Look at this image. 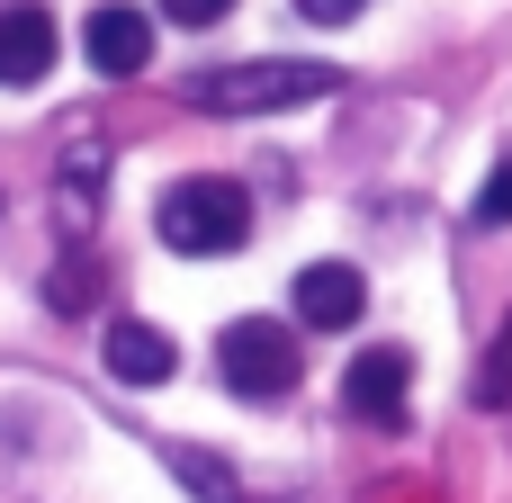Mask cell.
Masks as SVG:
<instances>
[{
	"mask_svg": "<svg viewBox=\"0 0 512 503\" xmlns=\"http://www.w3.org/2000/svg\"><path fill=\"white\" fill-rule=\"evenodd\" d=\"M216 369H225V387H234V396L270 405V396H288V387L306 378V351L288 342V324H279V315H234V324L216 333Z\"/></svg>",
	"mask_w": 512,
	"mask_h": 503,
	"instance_id": "3957f363",
	"label": "cell"
},
{
	"mask_svg": "<svg viewBox=\"0 0 512 503\" xmlns=\"http://www.w3.org/2000/svg\"><path fill=\"white\" fill-rule=\"evenodd\" d=\"M477 225H512V162L486 180V189H477Z\"/></svg>",
	"mask_w": 512,
	"mask_h": 503,
	"instance_id": "4fadbf2b",
	"label": "cell"
},
{
	"mask_svg": "<svg viewBox=\"0 0 512 503\" xmlns=\"http://www.w3.org/2000/svg\"><path fill=\"white\" fill-rule=\"evenodd\" d=\"M45 297H54L63 315H81V306H99V270H90V261H63V270L45 279Z\"/></svg>",
	"mask_w": 512,
	"mask_h": 503,
	"instance_id": "7c38bea8",
	"label": "cell"
},
{
	"mask_svg": "<svg viewBox=\"0 0 512 503\" xmlns=\"http://www.w3.org/2000/svg\"><path fill=\"white\" fill-rule=\"evenodd\" d=\"M54 72V18L45 9H0V90H36Z\"/></svg>",
	"mask_w": 512,
	"mask_h": 503,
	"instance_id": "ba28073f",
	"label": "cell"
},
{
	"mask_svg": "<svg viewBox=\"0 0 512 503\" xmlns=\"http://www.w3.org/2000/svg\"><path fill=\"white\" fill-rule=\"evenodd\" d=\"M477 405H486V414L512 405V315H504V333L486 342V360H477Z\"/></svg>",
	"mask_w": 512,
	"mask_h": 503,
	"instance_id": "30bf717a",
	"label": "cell"
},
{
	"mask_svg": "<svg viewBox=\"0 0 512 503\" xmlns=\"http://www.w3.org/2000/svg\"><path fill=\"white\" fill-rule=\"evenodd\" d=\"M171 468L198 486V503H234V468H225V459H207V450H171Z\"/></svg>",
	"mask_w": 512,
	"mask_h": 503,
	"instance_id": "8fae6325",
	"label": "cell"
},
{
	"mask_svg": "<svg viewBox=\"0 0 512 503\" xmlns=\"http://www.w3.org/2000/svg\"><path fill=\"white\" fill-rule=\"evenodd\" d=\"M171 369H180V351H171L162 324H144V315L108 324V378H117V387H162Z\"/></svg>",
	"mask_w": 512,
	"mask_h": 503,
	"instance_id": "52a82bcc",
	"label": "cell"
},
{
	"mask_svg": "<svg viewBox=\"0 0 512 503\" xmlns=\"http://www.w3.org/2000/svg\"><path fill=\"white\" fill-rule=\"evenodd\" d=\"M342 72L333 63H225V72H189L180 99L207 108V117H270V108H297V99H333Z\"/></svg>",
	"mask_w": 512,
	"mask_h": 503,
	"instance_id": "6da1fadb",
	"label": "cell"
},
{
	"mask_svg": "<svg viewBox=\"0 0 512 503\" xmlns=\"http://www.w3.org/2000/svg\"><path fill=\"white\" fill-rule=\"evenodd\" d=\"M234 0H162V18H180V27H216Z\"/></svg>",
	"mask_w": 512,
	"mask_h": 503,
	"instance_id": "5bb4252c",
	"label": "cell"
},
{
	"mask_svg": "<svg viewBox=\"0 0 512 503\" xmlns=\"http://www.w3.org/2000/svg\"><path fill=\"white\" fill-rule=\"evenodd\" d=\"M360 306H369V279L351 261H306L297 270V324L306 333H351Z\"/></svg>",
	"mask_w": 512,
	"mask_h": 503,
	"instance_id": "8992f818",
	"label": "cell"
},
{
	"mask_svg": "<svg viewBox=\"0 0 512 503\" xmlns=\"http://www.w3.org/2000/svg\"><path fill=\"white\" fill-rule=\"evenodd\" d=\"M99 171H108V144H99V135H81V144L63 153V171H54V198H63V225H72V234L99 225Z\"/></svg>",
	"mask_w": 512,
	"mask_h": 503,
	"instance_id": "9c48e42d",
	"label": "cell"
},
{
	"mask_svg": "<svg viewBox=\"0 0 512 503\" xmlns=\"http://www.w3.org/2000/svg\"><path fill=\"white\" fill-rule=\"evenodd\" d=\"M297 9H306L315 27H342V18H360V0H297Z\"/></svg>",
	"mask_w": 512,
	"mask_h": 503,
	"instance_id": "9a60e30c",
	"label": "cell"
},
{
	"mask_svg": "<svg viewBox=\"0 0 512 503\" xmlns=\"http://www.w3.org/2000/svg\"><path fill=\"white\" fill-rule=\"evenodd\" d=\"M153 234L171 243V252H189V261H216V252H243L252 243V198H243V180H171L162 189V207H153Z\"/></svg>",
	"mask_w": 512,
	"mask_h": 503,
	"instance_id": "7a4b0ae2",
	"label": "cell"
},
{
	"mask_svg": "<svg viewBox=\"0 0 512 503\" xmlns=\"http://www.w3.org/2000/svg\"><path fill=\"white\" fill-rule=\"evenodd\" d=\"M81 54H90L108 81H135V72L153 63V18H144L135 0H99V9L81 18Z\"/></svg>",
	"mask_w": 512,
	"mask_h": 503,
	"instance_id": "5b68a950",
	"label": "cell"
},
{
	"mask_svg": "<svg viewBox=\"0 0 512 503\" xmlns=\"http://www.w3.org/2000/svg\"><path fill=\"white\" fill-rule=\"evenodd\" d=\"M405 387H414V360H405L396 342H378V351L351 360V378H342V414L369 423V432H405Z\"/></svg>",
	"mask_w": 512,
	"mask_h": 503,
	"instance_id": "277c9868",
	"label": "cell"
}]
</instances>
